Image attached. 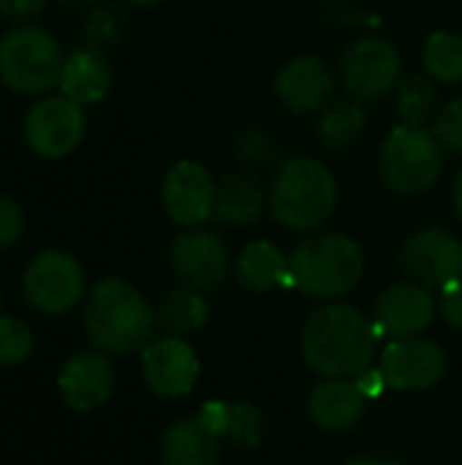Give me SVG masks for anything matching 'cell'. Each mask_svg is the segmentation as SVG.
Listing matches in <instances>:
<instances>
[{
  "label": "cell",
  "instance_id": "277c9868",
  "mask_svg": "<svg viewBox=\"0 0 462 465\" xmlns=\"http://www.w3.org/2000/svg\"><path fill=\"white\" fill-rule=\"evenodd\" d=\"M291 286L316 300H335L357 289L365 275V253L346 234H313L289 256Z\"/></svg>",
  "mask_w": 462,
  "mask_h": 465
},
{
  "label": "cell",
  "instance_id": "f546056e",
  "mask_svg": "<svg viewBox=\"0 0 462 465\" xmlns=\"http://www.w3.org/2000/svg\"><path fill=\"white\" fill-rule=\"evenodd\" d=\"M234 155L253 169H267L278 161V144L264 128H245L234 136Z\"/></svg>",
  "mask_w": 462,
  "mask_h": 465
},
{
  "label": "cell",
  "instance_id": "5bb4252c",
  "mask_svg": "<svg viewBox=\"0 0 462 465\" xmlns=\"http://www.w3.org/2000/svg\"><path fill=\"white\" fill-rule=\"evenodd\" d=\"M114 368L103 351H79L65 360L57 376V392L71 411H93L112 398Z\"/></svg>",
  "mask_w": 462,
  "mask_h": 465
},
{
  "label": "cell",
  "instance_id": "836d02e7",
  "mask_svg": "<svg viewBox=\"0 0 462 465\" xmlns=\"http://www.w3.org/2000/svg\"><path fill=\"white\" fill-rule=\"evenodd\" d=\"M441 316L455 330H462V278L441 289Z\"/></svg>",
  "mask_w": 462,
  "mask_h": 465
},
{
  "label": "cell",
  "instance_id": "f35d334b",
  "mask_svg": "<svg viewBox=\"0 0 462 465\" xmlns=\"http://www.w3.org/2000/svg\"><path fill=\"white\" fill-rule=\"evenodd\" d=\"M60 3H65V5H87L93 0H60Z\"/></svg>",
  "mask_w": 462,
  "mask_h": 465
},
{
  "label": "cell",
  "instance_id": "cb8c5ba5",
  "mask_svg": "<svg viewBox=\"0 0 462 465\" xmlns=\"http://www.w3.org/2000/svg\"><path fill=\"white\" fill-rule=\"evenodd\" d=\"M207 319H210V308L202 292L188 286L166 292L155 305V324L172 338H185L199 332L207 324Z\"/></svg>",
  "mask_w": 462,
  "mask_h": 465
},
{
  "label": "cell",
  "instance_id": "ab89813d",
  "mask_svg": "<svg viewBox=\"0 0 462 465\" xmlns=\"http://www.w3.org/2000/svg\"><path fill=\"white\" fill-rule=\"evenodd\" d=\"M0 305H3V283H0Z\"/></svg>",
  "mask_w": 462,
  "mask_h": 465
},
{
  "label": "cell",
  "instance_id": "d4e9b609",
  "mask_svg": "<svg viewBox=\"0 0 462 465\" xmlns=\"http://www.w3.org/2000/svg\"><path fill=\"white\" fill-rule=\"evenodd\" d=\"M365 125L368 114L359 101H338L332 106L327 104L319 117V139L327 150L343 153L359 142Z\"/></svg>",
  "mask_w": 462,
  "mask_h": 465
},
{
  "label": "cell",
  "instance_id": "7a4b0ae2",
  "mask_svg": "<svg viewBox=\"0 0 462 465\" xmlns=\"http://www.w3.org/2000/svg\"><path fill=\"white\" fill-rule=\"evenodd\" d=\"M155 327V311L133 283L103 278L90 289L84 302V332L98 351H139L152 341Z\"/></svg>",
  "mask_w": 462,
  "mask_h": 465
},
{
  "label": "cell",
  "instance_id": "8fae6325",
  "mask_svg": "<svg viewBox=\"0 0 462 465\" xmlns=\"http://www.w3.org/2000/svg\"><path fill=\"white\" fill-rule=\"evenodd\" d=\"M169 264L182 286L212 292L229 275V251L218 234L207 229H188L172 242Z\"/></svg>",
  "mask_w": 462,
  "mask_h": 465
},
{
  "label": "cell",
  "instance_id": "8992f818",
  "mask_svg": "<svg viewBox=\"0 0 462 465\" xmlns=\"http://www.w3.org/2000/svg\"><path fill=\"white\" fill-rule=\"evenodd\" d=\"M444 169V147L433 131L400 125L395 128L378 153V174L384 185L400 196L428 193Z\"/></svg>",
  "mask_w": 462,
  "mask_h": 465
},
{
  "label": "cell",
  "instance_id": "484cf974",
  "mask_svg": "<svg viewBox=\"0 0 462 465\" xmlns=\"http://www.w3.org/2000/svg\"><path fill=\"white\" fill-rule=\"evenodd\" d=\"M436 104H438L436 79L411 74L398 84V112H400L403 125L425 128V123L436 112Z\"/></svg>",
  "mask_w": 462,
  "mask_h": 465
},
{
  "label": "cell",
  "instance_id": "9c48e42d",
  "mask_svg": "<svg viewBox=\"0 0 462 465\" xmlns=\"http://www.w3.org/2000/svg\"><path fill=\"white\" fill-rule=\"evenodd\" d=\"M84 109L65 95H46L25 114L27 147L49 161L71 155L84 139Z\"/></svg>",
  "mask_w": 462,
  "mask_h": 465
},
{
  "label": "cell",
  "instance_id": "e0dca14e",
  "mask_svg": "<svg viewBox=\"0 0 462 465\" xmlns=\"http://www.w3.org/2000/svg\"><path fill=\"white\" fill-rule=\"evenodd\" d=\"M436 319V300L419 283H395L376 300V327L395 338H417Z\"/></svg>",
  "mask_w": 462,
  "mask_h": 465
},
{
  "label": "cell",
  "instance_id": "ba28073f",
  "mask_svg": "<svg viewBox=\"0 0 462 465\" xmlns=\"http://www.w3.org/2000/svg\"><path fill=\"white\" fill-rule=\"evenodd\" d=\"M338 76L343 90L354 101L359 104L378 101L392 87H398L400 54L392 44L381 38H362L340 54Z\"/></svg>",
  "mask_w": 462,
  "mask_h": 465
},
{
  "label": "cell",
  "instance_id": "d6a6232c",
  "mask_svg": "<svg viewBox=\"0 0 462 465\" xmlns=\"http://www.w3.org/2000/svg\"><path fill=\"white\" fill-rule=\"evenodd\" d=\"M46 8V0H0V14L14 25L35 22Z\"/></svg>",
  "mask_w": 462,
  "mask_h": 465
},
{
  "label": "cell",
  "instance_id": "4dcf8cb0",
  "mask_svg": "<svg viewBox=\"0 0 462 465\" xmlns=\"http://www.w3.org/2000/svg\"><path fill=\"white\" fill-rule=\"evenodd\" d=\"M433 136L444 147V153L462 155V98L449 101L438 114L433 117Z\"/></svg>",
  "mask_w": 462,
  "mask_h": 465
},
{
  "label": "cell",
  "instance_id": "30bf717a",
  "mask_svg": "<svg viewBox=\"0 0 462 465\" xmlns=\"http://www.w3.org/2000/svg\"><path fill=\"white\" fill-rule=\"evenodd\" d=\"M403 270L425 289H444L462 278V242L444 229H425L406 240Z\"/></svg>",
  "mask_w": 462,
  "mask_h": 465
},
{
  "label": "cell",
  "instance_id": "9a60e30c",
  "mask_svg": "<svg viewBox=\"0 0 462 465\" xmlns=\"http://www.w3.org/2000/svg\"><path fill=\"white\" fill-rule=\"evenodd\" d=\"M381 373L395 390H428L433 387L447 368L444 351L422 338H400L384 349Z\"/></svg>",
  "mask_w": 462,
  "mask_h": 465
},
{
  "label": "cell",
  "instance_id": "6da1fadb",
  "mask_svg": "<svg viewBox=\"0 0 462 465\" xmlns=\"http://www.w3.org/2000/svg\"><path fill=\"white\" fill-rule=\"evenodd\" d=\"M378 332L357 308L327 305L302 330V357L327 379L357 376L370 368Z\"/></svg>",
  "mask_w": 462,
  "mask_h": 465
},
{
  "label": "cell",
  "instance_id": "4fadbf2b",
  "mask_svg": "<svg viewBox=\"0 0 462 465\" xmlns=\"http://www.w3.org/2000/svg\"><path fill=\"white\" fill-rule=\"evenodd\" d=\"M142 376L155 395L182 398L193 390L199 379L196 351L182 338L150 341L142 349Z\"/></svg>",
  "mask_w": 462,
  "mask_h": 465
},
{
  "label": "cell",
  "instance_id": "ffe728a7",
  "mask_svg": "<svg viewBox=\"0 0 462 465\" xmlns=\"http://www.w3.org/2000/svg\"><path fill=\"white\" fill-rule=\"evenodd\" d=\"M218 436L199 420H177L161 436V463L163 465H218Z\"/></svg>",
  "mask_w": 462,
  "mask_h": 465
},
{
  "label": "cell",
  "instance_id": "4316f807",
  "mask_svg": "<svg viewBox=\"0 0 462 465\" xmlns=\"http://www.w3.org/2000/svg\"><path fill=\"white\" fill-rule=\"evenodd\" d=\"M425 71L430 79L455 84L462 82V38L455 33H433L425 44Z\"/></svg>",
  "mask_w": 462,
  "mask_h": 465
},
{
  "label": "cell",
  "instance_id": "8d00e7d4",
  "mask_svg": "<svg viewBox=\"0 0 462 465\" xmlns=\"http://www.w3.org/2000/svg\"><path fill=\"white\" fill-rule=\"evenodd\" d=\"M343 465H395V463H387V460H376V458H351V460H346Z\"/></svg>",
  "mask_w": 462,
  "mask_h": 465
},
{
  "label": "cell",
  "instance_id": "603a6c76",
  "mask_svg": "<svg viewBox=\"0 0 462 465\" xmlns=\"http://www.w3.org/2000/svg\"><path fill=\"white\" fill-rule=\"evenodd\" d=\"M199 420L221 439L229 436L240 447H256L264 433V414L251 403H218L210 401L199 411Z\"/></svg>",
  "mask_w": 462,
  "mask_h": 465
},
{
  "label": "cell",
  "instance_id": "2e32d148",
  "mask_svg": "<svg viewBox=\"0 0 462 465\" xmlns=\"http://www.w3.org/2000/svg\"><path fill=\"white\" fill-rule=\"evenodd\" d=\"M335 90V76L329 65L316 54H300L289 60L275 76V93L286 109L297 114L319 112L329 104Z\"/></svg>",
  "mask_w": 462,
  "mask_h": 465
},
{
  "label": "cell",
  "instance_id": "44dd1931",
  "mask_svg": "<svg viewBox=\"0 0 462 465\" xmlns=\"http://www.w3.org/2000/svg\"><path fill=\"white\" fill-rule=\"evenodd\" d=\"M264 207H270V193H264L261 183L253 174L231 172L218 183L212 218L223 226H253Z\"/></svg>",
  "mask_w": 462,
  "mask_h": 465
},
{
  "label": "cell",
  "instance_id": "ac0fdd59",
  "mask_svg": "<svg viewBox=\"0 0 462 465\" xmlns=\"http://www.w3.org/2000/svg\"><path fill=\"white\" fill-rule=\"evenodd\" d=\"M57 87H60V95L76 101L79 106L98 104L101 98H106V93L112 87V71H109L103 52L90 49V46L74 49L63 60Z\"/></svg>",
  "mask_w": 462,
  "mask_h": 465
},
{
  "label": "cell",
  "instance_id": "d590c367",
  "mask_svg": "<svg viewBox=\"0 0 462 465\" xmlns=\"http://www.w3.org/2000/svg\"><path fill=\"white\" fill-rule=\"evenodd\" d=\"M452 204H455V213L462 218V169L455 177V185H452Z\"/></svg>",
  "mask_w": 462,
  "mask_h": 465
},
{
  "label": "cell",
  "instance_id": "3957f363",
  "mask_svg": "<svg viewBox=\"0 0 462 465\" xmlns=\"http://www.w3.org/2000/svg\"><path fill=\"white\" fill-rule=\"evenodd\" d=\"M338 204V183L327 163L308 155L286 158L270 188L272 218L291 232H316Z\"/></svg>",
  "mask_w": 462,
  "mask_h": 465
},
{
  "label": "cell",
  "instance_id": "f1b7e54d",
  "mask_svg": "<svg viewBox=\"0 0 462 465\" xmlns=\"http://www.w3.org/2000/svg\"><path fill=\"white\" fill-rule=\"evenodd\" d=\"M35 338L30 327L14 316H0V368L22 365L33 354Z\"/></svg>",
  "mask_w": 462,
  "mask_h": 465
},
{
  "label": "cell",
  "instance_id": "74e56055",
  "mask_svg": "<svg viewBox=\"0 0 462 465\" xmlns=\"http://www.w3.org/2000/svg\"><path fill=\"white\" fill-rule=\"evenodd\" d=\"M128 5H136V8H152V5H161L163 0H123Z\"/></svg>",
  "mask_w": 462,
  "mask_h": 465
},
{
  "label": "cell",
  "instance_id": "52a82bcc",
  "mask_svg": "<svg viewBox=\"0 0 462 465\" xmlns=\"http://www.w3.org/2000/svg\"><path fill=\"white\" fill-rule=\"evenodd\" d=\"M22 292L38 313L63 316L84 297V270L65 251H41L25 267Z\"/></svg>",
  "mask_w": 462,
  "mask_h": 465
},
{
  "label": "cell",
  "instance_id": "7c38bea8",
  "mask_svg": "<svg viewBox=\"0 0 462 465\" xmlns=\"http://www.w3.org/2000/svg\"><path fill=\"white\" fill-rule=\"evenodd\" d=\"M218 183L196 161L174 163L161 185V202L169 218L180 226H202L215 213Z\"/></svg>",
  "mask_w": 462,
  "mask_h": 465
},
{
  "label": "cell",
  "instance_id": "5b68a950",
  "mask_svg": "<svg viewBox=\"0 0 462 465\" xmlns=\"http://www.w3.org/2000/svg\"><path fill=\"white\" fill-rule=\"evenodd\" d=\"M63 60L57 41L35 25H16L0 38V82L19 95L57 87Z\"/></svg>",
  "mask_w": 462,
  "mask_h": 465
},
{
  "label": "cell",
  "instance_id": "1f68e13d",
  "mask_svg": "<svg viewBox=\"0 0 462 465\" xmlns=\"http://www.w3.org/2000/svg\"><path fill=\"white\" fill-rule=\"evenodd\" d=\"M25 232V213L22 207L8 199V196H0V253L14 248L19 242Z\"/></svg>",
  "mask_w": 462,
  "mask_h": 465
},
{
  "label": "cell",
  "instance_id": "7402d4cb",
  "mask_svg": "<svg viewBox=\"0 0 462 465\" xmlns=\"http://www.w3.org/2000/svg\"><path fill=\"white\" fill-rule=\"evenodd\" d=\"M237 281L251 292H272L278 286H291V270L283 251L267 240H253L240 251Z\"/></svg>",
  "mask_w": 462,
  "mask_h": 465
},
{
  "label": "cell",
  "instance_id": "83f0119b",
  "mask_svg": "<svg viewBox=\"0 0 462 465\" xmlns=\"http://www.w3.org/2000/svg\"><path fill=\"white\" fill-rule=\"evenodd\" d=\"M123 38V14L114 5H95L84 19V46L109 49Z\"/></svg>",
  "mask_w": 462,
  "mask_h": 465
},
{
  "label": "cell",
  "instance_id": "d6986e66",
  "mask_svg": "<svg viewBox=\"0 0 462 465\" xmlns=\"http://www.w3.org/2000/svg\"><path fill=\"white\" fill-rule=\"evenodd\" d=\"M365 403L368 401L362 398L357 384L343 381V379H327L310 392L308 411L319 428L340 433V430L354 428L362 420Z\"/></svg>",
  "mask_w": 462,
  "mask_h": 465
},
{
  "label": "cell",
  "instance_id": "e575fe53",
  "mask_svg": "<svg viewBox=\"0 0 462 465\" xmlns=\"http://www.w3.org/2000/svg\"><path fill=\"white\" fill-rule=\"evenodd\" d=\"M357 390L362 392V398L365 401H370V398H378L381 395V390L387 387V379H384V373H381V368L378 371H362V373H357Z\"/></svg>",
  "mask_w": 462,
  "mask_h": 465
}]
</instances>
